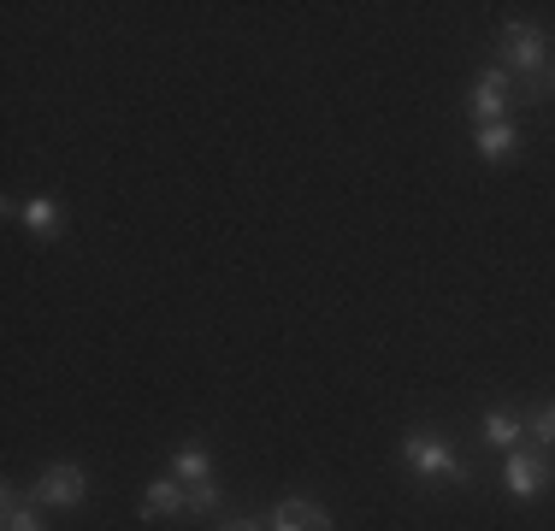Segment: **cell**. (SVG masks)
<instances>
[{
  "label": "cell",
  "mask_w": 555,
  "mask_h": 531,
  "mask_svg": "<svg viewBox=\"0 0 555 531\" xmlns=\"http://www.w3.org/2000/svg\"><path fill=\"white\" fill-rule=\"evenodd\" d=\"M402 461H408L414 472L438 478V484H467V461H461L438 431H408V437H402Z\"/></svg>",
  "instance_id": "cell-1"
},
{
  "label": "cell",
  "mask_w": 555,
  "mask_h": 531,
  "mask_svg": "<svg viewBox=\"0 0 555 531\" xmlns=\"http://www.w3.org/2000/svg\"><path fill=\"white\" fill-rule=\"evenodd\" d=\"M502 60H508L532 89H544V77H538V72H544V60H550V42H544L538 24H502Z\"/></svg>",
  "instance_id": "cell-2"
},
{
  "label": "cell",
  "mask_w": 555,
  "mask_h": 531,
  "mask_svg": "<svg viewBox=\"0 0 555 531\" xmlns=\"http://www.w3.org/2000/svg\"><path fill=\"white\" fill-rule=\"evenodd\" d=\"M544 484H550V455H526V449H514V455L502 461V490H508L514 502L544 496Z\"/></svg>",
  "instance_id": "cell-3"
},
{
  "label": "cell",
  "mask_w": 555,
  "mask_h": 531,
  "mask_svg": "<svg viewBox=\"0 0 555 531\" xmlns=\"http://www.w3.org/2000/svg\"><path fill=\"white\" fill-rule=\"evenodd\" d=\"M89 496V472L83 467H48L42 478H36V502H48V508H77V502Z\"/></svg>",
  "instance_id": "cell-4"
},
{
  "label": "cell",
  "mask_w": 555,
  "mask_h": 531,
  "mask_svg": "<svg viewBox=\"0 0 555 531\" xmlns=\"http://www.w3.org/2000/svg\"><path fill=\"white\" fill-rule=\"evenodd\" d=\"M508 101H514L508 95V72H485L479 83H473V101H467L473 106V125H479V130L502 125V118H508Z\"/></svg>",
  "instance_id": "cell-5"
},
{
  "label": "cell",
  "mask_w": 555,
  "mask_h": 531,
  "mask_svg": "<svg viewBox=\"0 0 555 531\" xmlns=\"http://www.w3.org/2000/svg\"><path fill=\"white\" fill-rule=\"evenodd\" d=\"M272 531H332V514H325L320 502H301V496H289V502H278V514H272Z\"/></svg>",
  "instance_id": "cell-6"
},
{
  "label": "cell",
  "mask_w": 555,
  "mask_h": 531,
  "mask_svg": "<svg viewBox=\"0 0 555 531\" xmlns=\"http://www.w3.org/2000/svg\"><path fill=\"white\" fill-rule=\"evenodd\" d=\"M473 148H479V159H491V166H502V159H514V154H520V130H514V118H502V125L473 130Z\"/></svg>",
  "instance_id": "cell-7"
},
{
  "label": "cell",
  "mask_w": 555,
  "mask_h": 531,
  "mask_svg": "<svg viewBox=\"0 0 555 531\" xmlns=\"http://www.w3.org/2000/svg\"><path fill=\"white\" fill-rule=\"evenodd\" d=\"M166 514H183V484L171 472L142 490V520H166Z\"/></svg>",
  "instance_id": "cell-8"
},
{
  "label": "cell",
  "mask_w": 555,
  "mask_h": 531,
  "mask_svg": "<svg viewBox=\"0 0 555 531\" xmlns=\"http://www.w3.org/2000/svg\"><path fill=\"white\" fill-rule=\"evenodd\" d=\"M520 437H526V419H520V414H502V407H491V414H485V443H491V449L514 455V449H520Z\"/></svg>",
  "instance_id": "cell-9"
},
{
  "label": "cell",
  "mask_w": 555,
  "mask_h": 531,
  "mask_svg": "<svg viewBox=\"0 0 555 531\" xmlns=\"http://www.w3.org/2000/svg\"><path fill=\"white\" fill-rule=\"evenodd\" d=\"M171 478H178V484H214L207 449H178V455H171Z\"/></svg>",
  "instance_id": "cell-10"
},
{
  "label": "cell",
  "mask_w": 555,
  "mask_h": 531,
  "mask_svg": "<svg viewBox=\"0 0 555 531\" xmlns=\"http://www.w3.org/2000/svg\"><path fill=\"white\" fill-rule=\"evenodd\" d=\"M0 514H7V531H48V526H42V514H36V508H30V502H24L12 484L0 490Z\"/></svg>",
  "instance_id": "cell-11"
},
{
  "label": "cell",
  "mask_w": 555,
  "mask_h": 531,
  "mask_svg": "<svg viewBox=\"0 0 555 531\" xmlns=\"http://www.w3.org/2000/svg\"><path fill=\"white\" fill-rule=\"evenodd\" d=\"M24 224H30L36 236H54L60 231V207L48 202V195H30V202H24Z\"/></svg>",
  "instance_id": "cell-12"
},
{
  "label": "cell",
  "mask_w": 555,
  "mask_h": 531,
  "mask_svg": "<svg viewBox=\"0 0 555 531\" xmlns=\"http://www.w3.org/2000/svg\"><path fill=\"white\" fill-rule=\"evenodd\" d=\"M219 508V484H190L183 490V514H214Z\"/></svg>",
  "instance_id": "cell-13"
},
{
  "label": "cell",
  "mask_w": 555,
  "mask_h": 531,
  "mask_svg": "<svg viewBox=\"0 0 555 531\" xmlns=\"http://www.w3.org/2000/svg\"><path fill=\"white\" fill-rule=\"evenodd\" d=\"M526 431L538 437L544 449H555V402H544V407H532V419H526Z\"/></svg>",
  "instance_id": "cell-14"
},
{
  "label": "cell",
  "mask_w": 555,
  "mask_h": 531,
  "mask_svg": "<svg viewBox=\"0 0 555 531\" xmlns=\"http://www.w3.org/2000/svg\"><path fill=\"white\" fill-rule=\"evenodd\" d=\"M219 531H267V526H260V520H224Z\"/></svg>",
  "instance_id": "cell-15"
},
{
  "label": "cell",
  "mask_w": 555,
  "mask_h": 531,
  "mask_svg": "<svg viewBox=\"0 0 555 531\" xmlns=\"http://www.w3.org/2000/svg\"><path fill=\"white\" fill-rule=\"evenodd\" d=\"M550 83H555V72H550Z\"/></svg>",
  "instance_id": "cell-16"
}]
</instances>
